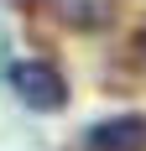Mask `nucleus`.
Returning a JSON list of instances; mask_svg holds the SVG:
<instances>
[{
    "mask_svg": "<svg viewBox=\"0 0 146 151\" xmlns=\"http://www.w3.org/2000/svg\"><path fill=\"white\" fill-rule=\"evenodd\" d=\"M11 94L21 99L26 109H63L68 104V83H63V73L52 68V63H42V58H21V63H11Z\"/></svg>",
    "mask_w": 146,
    "mask_h": 151,
    "instance_id": "1",
    "label": "nucleus"
},
{
    "mask_svg": "<svg viewBox=\"0 0 146 151\" xmlns=\"http://www.w3.org/2000/svg\"><path fill=\"white\" fill-rule=\"evenodd\" d=\"M84 151H146V115H110L94 120L84 136Z\"/></svg>",
    "mask_w": 146,
    "mask_h": 151,
    "instance_id": "2",
    "label": "nucleus"
}]
</instances>
